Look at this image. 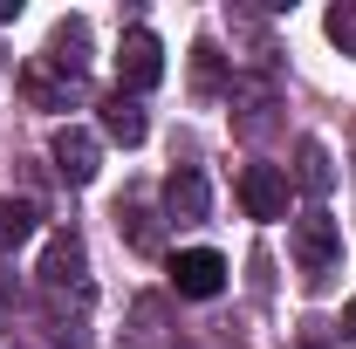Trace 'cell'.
I'll use <instances>...</instances> for the list:
<instances>
[{
	"label": "cell",
	"mask_w": 356,
	"mask_h": 349,
	"mask_svg": "<svg viewBox=\"0 0 356 349\" xmlns=\"http://www.w3.org/2000/svg\"><path fill=\"white\" fill-rule=\"evenodd\" d=\"M21 96L35 103V110H76L89 96V21H55V35L48 48L21 69Z\"/></svg>",
	"instance_id": "cell-1"
},
{
	"label": "cell",
	"mask_w": 356,
	"mask_h": 349,
	"mask_svg": "<svg viewBox=\"0 0 356 349\" xmlns=\"http://www.w3.org/2000/svg\"><path fill=\"white\" fill-rule=\"evenodd\" d=\"M288 254H295L302 288H309V295H329L336 274H343V226L322 213V206L295 213V226H288Z\"/></svg>",
	"instance_id": "cell-2"
},
{
	"label": "cell",
	"mask_w": 356,
	"mask_h": 349,
	"mask_svg": "<svg viewBox=\"0 0 356 349\" xmlns=\"http://www.w3.org/2000/svg\"><path fill=\"white\" fill-rule=\"evenodd\" d=\"M42 295L55 308L62 302H76V308H89V247H83V233H48V247H42Z\"/></svg>",
	"instance_id": "cell-3"
},
{
	"label": "cell",
	"mask_w": 356,
	"mask_h": 349,
	"mask_svg": "<svg viewBox=\"0 0 356 349\" xmlns=\"http://www.w3.org/2000/svg\"><path fill=\"white\" fill-rule=\"evenodd\" d=\"M158 76H165V42L151 28H124V42H117V89L144 96V89H158Z\"/></svg>",
	"instance_id": "cell-4"
},
{
	"label": "cell",
	"mask_w": 356,
	"mask_h": 349,
	"mask_svg": "<svg viewBox=\"0 0 356 349\" xmlns=\"http://www.w3.org/2000/svg\"><path fill=\"white\" fill-rule=\"evenodd\" d=\"M172 288L185 295V302H213V295L226 288V261L213 254V247H185V254L172 261Z\"/></svg>",
	"instance_id": "cell-5"
},
{
	"label": "cell",
	"mask_w": 356,
	"mask_h": 349,
	"mask_svg": "<svg viewBox=\"0 0 356 349\" xmlns=\"http://www.w3.org/2000/svg\"><path fill=\"white\" fill-rule=\"evenodd\" d=\"M240 206H247V219H288V172L281 165H247L240 172Z\"/></svg>",
	"instance_id": "cell-6"
},
{
	"label": "cell",
	"mask_w": 356,
	"mask_h": 349,
	"mask_svg": "<svg viewBox=\"0 0 356 349\" xmlns=\"http://www.w3.org/2000/svg\"><path fill=\"white\" fill-rule=\"evenodd\" d=\"M48 158H55V172L69 178V185H89L96 165H103V151H96V137H89L83 124H62V131L48 137Z\"/></svg>",
	"instance_id": "cell-7"
},
{
	"label": "cell",
	"mask_w": 356,
	"mask_h": 349,
	"mask_svg": "<svg viewBox=\"0 0 356 349\" xmlns=\"http://www.w3.org/2000/svg\"><path fill=\"white\" fill-rule=\"evenodd\" d=\"M206 206H213L206 172H199V165H178V172L165 178V219H178V226H199V219H206Z\"/></svg>",
	"instance_id": "cell-8"
},
{
	"label": "cell",
	"mask_w": 356,
	"mask_h": 349,
	"mask_svg": "<svg viewBox=\"0 0 356 349\" xmlns=\"http://www.w3.org/2000/svg\"><path fill=\"white\" fill-rule=\"evenodd\" d=\"M295 185H302L309 199H329V185H336V158H329L322 137H302V144H295Z\"/></svg>",
	"instance_id": "cell-9"
},
{
	"label": "cell",
	"mask_w": 356,
	"mask_h": 349,
	"mask_svg": "<svg viewBox=\"0 0 356 349\" xmlns=\"http://www.w3.org/2000/svg\"><path fill=\"white\" fill-rule=\"evenodd\" d=\"M144 131H151V117H144V103H137V96H124V89H117V96L103 103V137L131 151V144H144Z\"/></svg>",
	"instance_id": "cell-10"
},
{
	"label": "cell",
	"mask_w": 356,
	"mask_h": 349,
	"mask_svg": "<svg viewBox=\"0 0 356 349\" xmlns=\"http://www.w3.org/2000/svg\"><path fill=\"white\" fill-rule=\"evenodd\" d=\"M117 233L131 240L137 254H158V247H165V226H158V213H151L144 199H124V206H117Z\"/></svg>",
	"instance_id": "cell-11"
},
{
	"label": "cell",
	"mask_w": 356,
	"mask_h": 349,
	"mask_svg": "<svg viewBox=\"0 0 356 349\" xmlns=\"http://www.w3.org/2000/svg\"><path fill=\"white\" fill-rule=\"evenodd\" d=\"M21 240H35V206L28 199H0V247L14 254Z\"/></svg>",
	"instance_id": "cell-12"
},
{
	"label": "cell",
	"mask_w": 356,
	"mask_h": 349,
	"mask_svg": "<svg viewBox=\"0 0 356 349\" xmlns=\"http://www.w3.org/2000/svg\"><path fill=\"white\" fill-rule=\"evenodd\" d=\"M322 28H329V42L343 48V55H356V0H336V7L322 14Z\"/></svg>",
	"instance_id": "cell-13"
},
{
	"label": "cell",
	"mask_w": 356,
	"mask_h": 349,
	"mask_svg": "<svg viewBox=\"0 0 356 349\" xmlns=\"http://www.w3.org/2000/svg\"><path fill=\"white\" fill-rule=\"evenodd\" d=\"M343 343H350V349H356V302H350V308H343Z\"/></svg>",
	"instance_id": "cell-14"
},
{
	"label": "cell",
	"mask_w": 356,
	"mask_h": 349,
	"mask_svg": "<svg viewBox=\"0 0 356 349\" xmlns=\"http://www.w3.org/2000/svg\"><path fill=\"white\" fill-rule=\"evenodd\" d=\"M302 349H322V322H309V336H302Z\"/></svg>",
	"instance_id": "cell-15"
},
{
	"label": "cell",
	"mask_w": 356,
	"mask_h": 349,
	"mask_svg": "<svg viewBox=\"0 0 356 349\" xmlns=\"http://www.w3.org/2000/svg\"><path fill=\"white\" fill-rule=\"evenodd\" d=\"M0 21H21V0H0Z\"/></svg>",
	"instance_id": "cell-16"
}]
</instances>
